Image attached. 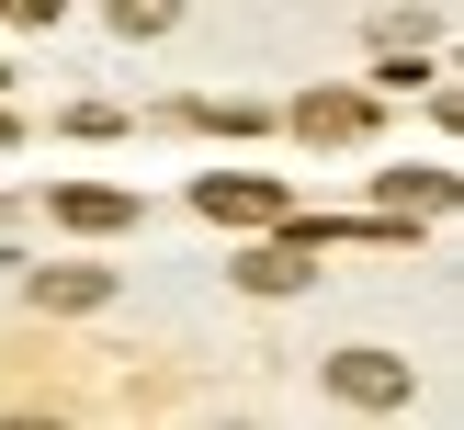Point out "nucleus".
Wrapping results in <instances>:
<instances>
[{
	"label": "nucleus",
	"instance_id": "6e6552de",
	"mask_svg": "<svg viewBox=\"0 0 464 430\" xmlns=\"http://www.w3.org/2000/svg\"><path fill=\"white\" fill-rule=\"evenodd\" d=\"M102 12H113V34H170L181 0H102Z\"/></svg>",
	"mask_w": 464,
	"mask_h": 430
},
{
	"label": "nucleus",
	"instance_id": "423d86ee",
	"mask_svg": "<svg viewBox=\"0 0 464 430\" xmlns=\"http://www.w3.org/2000/svg\"><path fill=\"white\" fill-rule=\"evenodd\" d=\"M57 215H68V226H91V238H113L136 204H125V193H102V181H68V193H57Z\"/></svg>",
	"mask_w": 464,
	"mask_h": 430
},
{
	"label": "nucleus",
	"instance_id": "f03ea898",
	"mask_svg": "<svg viewBox=\"0 0 464 430\" xmlns=\"http://www.w3.org/2000/svg\"><path fill=\"white\" fill-rule=\"evenodd\" d=\"M317 238H329V226H284L272 249H249V261H238V283H249V294H295V283L317 272Z\"/></svg>",
	"mask_w": 464,
	"mask_h": 430
},
{
	"label": "nucleus",
	"instance_id": "0eeeda50",
	"mask_svg": "<svg viewBox=\"0 0 464 430\" xmlns=\"http://www.w3.org/2000/svg\"><path fill=\"white\" fill-rule=\"evenodd\" d=\"M442 204H453L442 170H385V215H442Z\"/></svg>",
	"mask_w": 464,
	"mask_h": 430
},
{
	"label": "nucleus",
	"instance_id": "f257e3e1",
	"mask_svg": "<svg viewBox=\"0 0 464 430\" xmlns=\"http://www.w3.org/2000/svg\"><path fill=\"white\" fill-rule=\"evenodd\" d=\"M329 397L340 407H408V362L397 351H340L329 362Z\"/></svg>",
	"mask_w": 464,
	"mask_h": 430
},
{
	"label": "nucleus",
	"instance_id": "20e7f679",
	"mask_svg": "<svg viewBox=\"0 0 464 430\" xmlns=\"http://www.w3.org/2000/svg\"><path fill=\"white\" fill-rule=\"evenodd\" d=\"M362 125H374L362 91H306V102H295V136H306V148H352Z\"/></svg>",
	"mask_w": 464,
	"mask_h": 430
},
{
	"label": "nucleus",
	"instance_id": "7ed1b4c3",
	"mask_svg": "<svg viewBox=\"0 0 464 430\" xmlns=\"http://www.w3.org/2000/svg\"><path fill=\"white\" fill-rule=\"evenodd\" d=\"M193 204H204L216 226H272V215H284V193H272V181H249V170H204Z\"/></svg>",
	"mask_w": 464,
	"mask_h": 430
},
{
	"label": "nucleus",
	"instance_id": "1a4fd4ad",
	"mask_svg": "<svg viewBox=\"0 0 464 430\" xmlns=\"http://www.w3.org/2000/svg\"><path fill=\"white\" fill-rule=\"evenodd\" d=\"M0 23H57V0H0Z\"/></svg>",
	"mask_w": 464,
	"mask_h": 430
},
{
	"label": "nucleus",
	"instance_id": "39448f33",
	"mask_svg": "<svg viewBox=\"0 0 464 430\" xmlns=\"http://www.w3.org/2000/svg\"><path fill=\"white\" fill-rule=\"evenodd\" d=\"M102 294H113V272H91V261H68V272H34V306H57V317L102 306Z\"/></svg>",
	"mask_w": 464,
	"mask_h": 430
}]
</instances>
